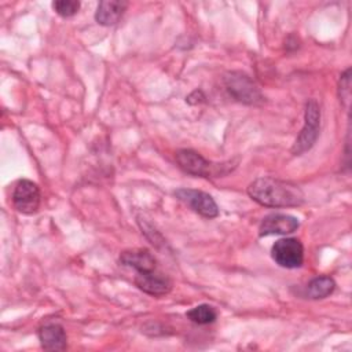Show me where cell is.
I'll list each match as a JSON object with an SVG mask.
<instances>
[{
  "instance_id": "obj_1",
  "label": "cell",
  "mask_w": 352,
  "mask_h": 352,
  "mask_svg": "<svg viewBox=\"0 0 352 352\" xmlns=\"http://www.w3.org/2000/svg\"><path fill=\"white\" fill-rule=\"evenodd\" d=\"M248 194L267 208L300 206L304 202V192L297 184L274 177L256 179L249 184Z\"/></svg>"
},
{
  "instance_id": "obj_2",
  "label": "cell",
  "mask_w": 352,
  "mask_h": 352,
  "mask_svg": "<svg viewBox=\"0 0 352 352\" xmlns=\"http://www.w3.org/2000/svg\"><path fill=\"white\" fill-rule=\"evenodd\" d=\"M319 124H320V110L319 104L315 99L307 102L305 106V124L301 129L298 138L296 139L294 146L292 147V153L294 155H300L309 150L318 139L319 135Z\"/></svg>"
},
{
  "instance_id": "obj_3",
  "label": "cell",
  "mask_w": 352,
  "mask_h": 352,
  "mask_svg": "<svg viewBox=\"0 0 352 352\" xmlns=\"http://www.w3.org/2000/svg\"><path fill=\"white\" fill-rule=\"evenodd\" d=\"M224 84L230 95L238 102L246 104H257L263 102V95L256 84L249 78V76L241 72L227 73L224 77Z\"/></svg>"
},
{
  "instance_id": "obj_4",
  "label": "cell",
  "mask_w": 352,
  "mask_h": 352,
  "mask_svg": "<svg viewBox=\"0 0 352 352\" xmlns=\"http://www.w3.org/2000/svg\"><path fill=\"white\" fill-rule=\"evenodd\" d=\"M274 261L283 268H297L304 261V246L296 238L279 239L271 249Z\"/></svg>"
},
{
  "instance_id": "obj_5",
  "label": "cell",
  "mask_w": 352,
  "mask_h": 352,
  "mask_svg": "<svg viewBox=\"0 0 352 352\" xmlns=\"http://www.w3.org/2000/svg\"><path fill=\"white\" fill-rule=\"evenodd\" d=\"M175 194L182 202L188 205L198 214L206 219H213L219 216L217 204L214 202L213 197L209 195L208 192L192 188H179L176 190Z\"/></svg>"
},
{
  "instance_id": "obj_6",
  "label": "cell",
  "mask_w": 352,
  "mask_h": 352,
  "mask_svg": "<svg viewBox=\"0 0 352 352\" xmlns=\"http://www.w3.org/2000/svg\"><path fill=\"white\" fill-rule=\"evenodd\" d=\"M12 204L23 214L36 213L40 208V190L37 184L26 179L19 180L12 192Z\"/></svg>"
},
{
  "instance_id": "obj_7",
  "label": "cell",
  "mask_w": 352,
  "mask_h": 352,
  "mask_svg": "<svg viewBox=\"0 0 352 352\" xmlns=\"http://www.w3.org/2000/svg\"><path fill=\"white\" fill-rule=\"evenodd\" d=\"M135 285L142 292L155 297L165 296L172 289L170 279L162 272H158L155 270L147 271V272H138L135 276Z\"/></svg>"
},
{
  "instance_id": "obj_8",
  "label": "cell",
  "mask_w": 352,
  "mask_h": 352,
  "mask_svg": "<svg viewBox=\"0 0 352 352\" xmlns=\"http://www.w3.org/2000/svg\"><path fill=\"white\" fill-rule=\"evenodd\" d=\"M300 227L298 219L285 213H272L263 219L260 224V235H274V234H292Z\"/></svg>"
},
{
  "instance_id": "obj_9",
  "label": "cell",
  "mask_w": 352,
  "mask_h": 352,
  "mask_svg": "<svg viewBox=\"0 0 352 352\" xmlns=\"http://www.w3.org/2000/svg\"><path fill=\"white\" fill-rule=\"evenodd\" d=\"M176 161L179 166L190 175L206 176V177L212 175L213 165L194 150H187V148L179 150L176 153Z\"/></svg>"
},
{
  "instance_id": "obj_10",
  "label": "cell",
  "mask_w": 352,
  "mask_h": 352,
  "mask_svg": "<svg viewBox=\"0 0 352 352\" xmlns=\"http://www.w3.org/2000/svg\"><path fill=\"white\" fill-rule=\"evenodd\" d=\"M38 338L47 351H63L67 346V337L63 327L58 323H47L40 327Z\"/></svg>"
},
{
  "instance_id": "obj_11",
  "label": "cell",
  "mask_w": 352,
  "mask_h": 352,
  "mask_svg": "<svg viewBox=\"0 0 352 352\" xmlns=\"http://www.w3.org/2000/svg\"><path fill=\"white\" fill-rule=\"evenodd\" d=\"M121 264L133 268L136 272H147L155 270V257L147 249L125 250L120 256Z\"/></svg>"
},
{
  "instance_id": "obj_12",
  "label": "cell",
  "mask_w": 352,
  "mask_h": 352,
  "mask_svg": "<svg viewBox=\"0 0 352 352\" xmlns=\"http://www.w3.org/2000/svg\"><path fill=\"white\" fill-rule=\"evenodd\" d=\"M126 7H128L126 1H120V0L100 1L95 12V19L98 23L103 26H113L121 19Z\"/></svg>"
},
{
  "instance_id": "obj_13",
  "label": "cell",
  "mask_w": 352,
  "mask_h": 352,
  "mask_svg": "<svg viewBox=\"0 0 352 352\" xmlns=\"http://www.w3.org/2000/svg\"><path fill=\"white\" fill-rule=\"evenodd\" d=\"M336 289V282L330 276H316L307 285V296L312 300H319L330 296Z\"/></svg>"
},
{
  "instance_id": "obj_14",
  "label": "cell",
  "mask_w": 352,
  "mask_h": 352,
  "mask_svg": "<svg viewBox=\"0 0 352 352\" xmlns=\"http://www.w3.org/2000/svg\"><path fill=\"white\" fill-rule=\"evenodd\" d=\"M186 315L195 324H209V323L214 322V319L217 318L216 309L208 304L197 305V307L191 308Z\"/></svg>"
},
{
  "instance_id": "obj_15",
  "label": "cell",
  "mask_w": 352,
  "mask_h": 352,
  "mask_svg": "<svg viewBox=\"0 0 352 352\" xmlns=\"http://www.w3.org/2000/svg\"><path fill=\"white\" fill-rule=\"evenodd\" d=\"M55 12L63 18H70L80 10V1L76 0H56L52 3Z\"/></svg>"
},
{
  "instance_id": "obj_16",
  "label": "cell",
  "mask_w": 352,
  "mask_h": 352,
  "mask_svg": "<svg viewBox=\"0 0 352 352\" xmlns=\"http://www.w3.org/2000/svg\"><path fill=\"white\" fill-rule=\"evenodd\" d=\"M340 100L342 102L344 107L348 109L351 100V69H346L345 73L341 76L340 80Z\"/></svg>"
}]
</instances>
